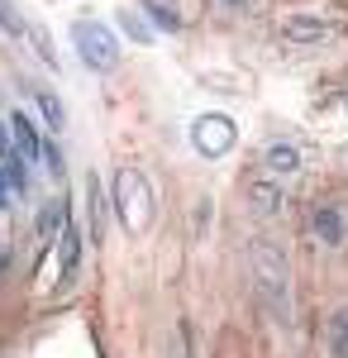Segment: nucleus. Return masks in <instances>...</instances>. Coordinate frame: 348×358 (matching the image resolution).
<instances>
[{
	"mask_svg": "<svg viewBox=\"0 0 348 358\" xmlns=\"http://www.w3.org/2000/svg\"><path fill=\"white\" fill-rule=\"evenodd\" d=\"M229 5H243V0H229Z\"/></svg>",
	"mask_w": 348,
	"mask_h": 358,
	"instance_id": "a211bd4d",
	"label": "nucleus"
},
{
	"mask_svg": "<svg viewBox=\"0 0 348 358\" xmlns=\"http://www.w3.org/2000/svg\"><path fill=\"white\" fill-rule=\"evenodd\" d=\"M10 134H15V143H20V153H24L29 163H38V158H43V143H38V129L29 124V115H24V110H15V115H10Z\"/></svg>",
	"mask_w": 348,
	"mask_h": 358,
	"instance_id": "39448f33",
	"label": "nucleus"
},
{
	"mask_svg": "<svg viewBox=\"0 0 348 358\" xmlns=\"http://www.w3.org/2000/svg\"><path fill=\"white\" fill-rule=\"evenodd\" d=\"M86 192H91V234L101 239V234H106V196H101V182L91 177V182H86Z\"/></svg>",
	"mask_w": 348,
	"mask_h": 358,
	"instance_id": "9d476101",
	"label": "nucleus"
},
{
	"mask_svg": "<svg viewBox=\"0 0 348 358\" xmlns=\"http://www.w3.org/2000/svg\"><path fill=\"white\" fill-rule=\"evenodd\" d=\"M0 158H10V134L0 129Z\"/></svg>",
	"mask_w": 348,
	"mask_h": 358,
	"instance_id": "2eb2a0df",
	"label": "nucleus"
},
{
	"mask_svg": "<svg viewBox=\"0 0 348 358\" xmlns=\"http://www.w3.org/2000/svg\"><path fill=\"white\" fill-rule=\"evenodd\" d=\"M34 48L43 53V62H48V67H57V53H53V43H48V29H34Z\"/></svg>",
	"mask_w": 348,
	"mask_h": 358,
	"instance_id": "4468645a",
	"label": "nucleus"
},
{
	"mask_svg": "<svg viewBox=\"0 0 348 358\" xmlns=\"http://www.w3.org/2000/svg\"><path fill=\"white\" fill-rule=\"evenodd\" d=\"M263 163H268V172H296L300 167V148L296 143H268L263 148Z\"/></svg>",
	"mask_w": 348,
	"mask_h": 358,
	"instance_id": "0eeeda50",
	"label": "nucleus"
},
{
	"mask_svg": "<svg viewBox=\"0 0 348 358\" xmlns=\"http://www.w3.org/2000/svg\"><path fill=\"white\" fill-rule=\"evenodd\" d=\"M282 29H287V38H296V43H324V38L334 34V24H329V20H310V15H305V20H300V15H291Z\"/></svg>",
	"mask_w": 348,
	"mask_h": 358,
	"instance_id": "20e7f679",
	"label": "nucleus"
},
{
	"mask_svg": "<svg viewBox=\"0 0 348 358\" xmlns=\"http://www.w3.org/2000/svg\"><path fill=\"white\" fill-rule=\"evenodd\" d=\"M315 234H320V244H344V215L334 210V206H320L315 210Z\"/></svg>",
	"mask_w": 348,
	"mask_h": 358,
	"instance_id": "423d86ee",
	"label": "nucleus"
},
{
	"mask_svg": "<svg viewBox=\"0 0 348 358\" xmlns=\"http://www.w3.org/2000/svg\"><path fill=\"white\" fill-rule=\"evenodd\" d=\"M0 29H5V34H24V20H20V10H15L10 0H0Z\"/></svg>",
	"mask_w": 348,
	"mask_h": 358,
	"instance_id": "ddd939ff",
	"label": "nucleus"
},
{
	"mask_svg": "<svg viewBox=\"0 0 348 358\" xmlns=\"http://www.w3.org/2000/svg\"><path fill=\"white\" fill-rule=\"evenodd\" d=\"M72 43H77L81 62L96 67V72H110V67L119 62V38H115V29L101 24V20H72Z\"/></svg>",
	"mask_w": 348,
	"mask_h": 358,
	"instance_id": "f03ea898",
	"label": "nucleus"
},
{
	"mask_svg": "<svg viewBox=\"0 0 348 358\" xmlns=\"http://www.w3.org/2000/svg\"><path fill=\"white\" fill-rule=\"evenodd\" d=\"M115 210L129 234H143L153 224V182L138 167H119L115 172Z\"/></svg>",
	"mask_w": 348,
	"mask_h": 358,
	"instance_id": "f257e3e1",
	"label": "nucleus"
},
{
	"mask_svg": "<svg viewBox=\"0 0 348 358\" xmlns=\"http://www.w3.org/2000/svg\"><path fill=\"white\" fill-rule=\"evenodd\" d=\"M0 206H5V187H0Z\"/></svg>",
	"mask_w": 348,
	"mask_h": 358,
	"instance_id": "dca6fc26",
	"label": "nucleus"
},
{
	"mask_svg": "<svg viewBox=\"0 0 348 358\" xmlns=\"http://www.w3.org/2000/svg\"><path fill=\"white\" fill-rule=\"evenodd\" d=\"M191 143H196L201 158H224V153L239 143V129H234V120H224V115H201V120L191 124Z\"/></svg>",
	"mask_w": 348,
	"mask_h": 358,
	"instance_id": "7ed1b4c3",
	"label": "nucleus"
},
{
	"mask_svg": "<svg viewBox=\"0 0 348 358\" xmlns=\"http://www.w3.org/2000/svg\"><path fill=\"white\" fill-rule=\"evenodd\" d=\"M143 10L158 20V29H167V34H182L187 29V20L177 15V0H143Z\"/></svg>",
	"mask_w": 348,
	"mask_h": 358,
	"instance_id": "6e6552de",
	"label": "nucleus"
},
{
	"mask_svg": "<svg viewBox=\"0 0 348 358\" xmlns=\"http://www.w3.org/2000/svg\"><path fill=\"white\" fill-rule=\"evenodd\" d=\"M119 24L129 29V38H138V43H148V38H153V29L143 24V20H138L134 10H119Z\"/></svg>",
	"mask_w": 348,
	"mask_h": 358,
	"instance_id": "f8f14e48",
	"label": "nucleus"
},
{
	"mask_svg": "<svg viewBox=\"0 0 348 358\" xmlns=\"http://www.w3.org/2000/svg\"><path fill=\"white\" fill-rule=\"evenodd\" d=\"M34 96H38V110H43V120H48V129H67V115H62V106H57V96L53 91H34Z\"/></svg>",
	"mask_w": 348,
	"mask_h": 358,
	"instance_id": "1a4fd4ad",
	"label": "nucleus"
},
{
	"mask_svg": "<svg viewBox=\"0 0 348 358\" xmlns=\"http://www.w3.org/2000/svg\"><path fill=\"white\" fill-rule=\"evenodd\" d=\"M0 268H5V253H0Z\"/></svg>",
	"mask_w": 348,
	"mask_h": 358,
	"instance_id": "f3484780",
	"label": "nucleus"
},
{
	"mask_svg": "<svg viewBox=\"0 0 348 358\" xmlns=\"http://www.w3.org/2000/svg\"><path fill=\"white\" fill-rule=\"evenodd\" d=\"M329 349L339 358H348V310H339V315L329 320Z\"/></svg>",
	"mask_w": 348,
	"mask_h": 358,
	"instance_id": "9b49d317",
	"label": "nucleus"
}]
</instances>
